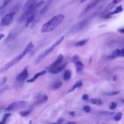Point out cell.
<instances>
[{
    "instance_id": "6da1fadb",
    "label": "cell",
    "mask_w": 124,
    "mask_h": 124,
    "mask_svg": "<svg viewBox=\"0 0 124 124\" xmlns=\"http://www.w3.org/2000/svg\"><path fill=\"white\" fill-rule=\"evenodd\" d=\"M34 46L32 42H30L27 45L25 46L24 49L17 56L14 57L13 59H12L9 62L7 63L6 64L3 65L0 68V73H2L5 72L8 69H9L11 67L14 65L15 64H16L18 62H19L21 59H22L25 55H26L28 53L31 51Z\"/></svg>"
},
{
    "instance_id": "7a4b0ae2",
    "label": "cell",
    "mask_w": 124,
    "mask_h": 124,
    "mask_svg": "<svg viewBox=\"0 0 124 124\" xmlns=\"http://www.w3.org/2000/svg\"><path fill=\"white\" fill-rule=\"evenodd\" d=\"M64 18V16L61 14L53 16L42 26L41 32L46 33L52 31L62 22Z\"/></svg>"
},
{
    "instance_id": "3957f363",
    "label": "cell",
    "mask_w": 124,
    "mask_h": 124,
    "mask_svg": "<svg viewBox=\"0 0 124 124\" xmlns=\"http://www.w3.org/2000/svg\"><path fill=\"white\" fill-rule=\"evenodd\" d=\"M45 3V1L44 0H41L30 5L25 9L23 10V12L19 17L18 21L19 22H21L26 20L29 16L33 13H37L39 8L41 7Z\"/></svg>"
},
{
    "instance_id": "277c9868",
    "label": "cell",
    "mask_w": 124,
    "mask_h": 124,
    "mask_svg": "<svg viewBox=\"0 0 124 124\" xmlns=\"http://www.w3.org/2000/svg\"><path fill=\"white\" fill-rule=\"evenodd\" d=\"M63 39L64 36H62L57 41H56L50 47H49L48 48L45 50L43 52H42L41 54H40L36 60V63H38L39 62H40L45 57H46L48 54L51 53L58 45L61 44Z\"/></svg>"
},
{
    "instance_id": "5b68a950",
    "label": "cell",
    "mask_w": 124,
    "mask_h": 124,
    "mask_svg": "<svg viewBox=\"0 0 124 124\" xmlns=\"http://www.w3.org/2000/svg\"><path fill=\"white\" fill-rule=\"evenodd\" d=\"M54 0H47V2L45 4V5L39 10L38 11L36 14L35 18L33 21V22L31 23V28H33L35 27L36 24L38 23V22L40 21V19L41 18L43 15L45 13V12L47 11V10L49 7L50 5L52 3Z\"/></svg>"
},
{
    "instance_id": "8992f818",
    "label": "cell",
    "mask_w": 124,
    "mask_h": 124,
    "mask_svg": "<svg viewBox=\"0 0 124 124\" xmlns=\"http://www.w3.org/2000/svg\"><path fill=\"white\" fill-rule=\"evenodd\" d=\"M15 14V11H12L3 16L0 22V26L5 27L10 25L13 21Z\"/></svg>"
},
{
    "instance_id": "52a82bcc",
    "label": "cell",
    "mask_w": 124,
    "mask_h": 124,
    "mask_svg": "<svg viewBox=\"0 0 124 124\" xmlns=\"http://www.w3.org/2000/svg\"><path fill=\"white\" fill-rule=\"evenodd\" d=\"M90 19L89 18H87L81 20L80 22L73 26L69 31V33H75L80 31L87 25L90 21Z\"/></svg>"
},
{
    "instance_id": "ba28073f",
    "label": "cell",
    "mask_w": 124,
    "mask_h": 124,
    "mask_svg": "<svg viewBox=\"0 0 124 124\" xmlns=\"http://www.w3.org/2000/svg\"><path fill=\"white\" fill-rule=\"evenodd\" d=\"M26 104V102L23 100H17L10 104L4 110L5 111H10L15 109L24 107Z\"/></svg>"
},
{
    "instance_id": "9c48e42d",
    "label": "cell",
    "mask_w": 124,
    "mask_h": 124,
    "mask_svg": "<svg viewBox=\"0 0 124 124\" xmlns=\"http://www.w3.org/2000/svg\"><path fill=\"white\" fill-rule=\"evenodd\" d=\"M123 0H112L110 2H109L108 5L105 7V8L103 10V11L101 12L100 14L101 16H106L107 14H108V13L115 6Z\"/></svg>"
},
{
    "instance_id": "30bf717a",
    "label": "cell",
    "mask_w": 124,
    "mask_h": 124,
    "mask_svg": "<svg viewBox=\"0 0 124 124\" xmlns=\"http://www.w3.org/2000/svg\"><path fill=\"white\" fill-rule=\"evenodd\" d=\"M28 68V66H26L23 69V70L16 76V80L18 82H23L28 78L29 76Z\"/></svg>"
},
{
    "instance_id": "8fae6325",
    "label": "cell",
    "mask_w": 124,
    "mask_h": 124,
    "mask_svg": "<svg viewBox=\"0 0 124 124\" xmlns=\"http://www.w3.org/2000/svg\"><path fill=\"white\" fill-rule=\"evenodd\" d=\"M103 0H94V1H93V2H92L91 3H90L89 4H88L84 9V11H83V12L82 13V14L80 15V16H82L83 15L85 14L86 13H87L88 11H89L90 10H91V9H92L94 7H95L100 2H101V1H102Z\"/></svg>"
},
{
    "instance_id": "7c38bea8",
    "label": "cell",
    "mask_w": 124,
    "mask_h": 124,
    "mask_svg": "<svg viewBox=\"0 0 124 124\" xmlns=\"http://www.w3.org/2000/svg\"><path fill=\"white\" fill-rule=\"evenodd\" d=\"M67 63H65L62 65H61L60 66H56L54 68H49L48 69V72L51 74H56L59 73L60 72H61L66 66Z\"/></svg>"
},
{
    "instance_id": "4fadbf2b",
    "label": "cell",
    "mask_w": 124,
    "mask_h": 124,
    "mask_svg": "<svg viewBox=\"0 0 124 124\" xmlns=\"http://www.w3.org/2000/svg\"><path fill=\"white\" fill-rule=\"evenodd\" d=\"M63 59V55L61 54H59L58 58H57V59L49 66V68H54L56 66H58V65L59 64H60V63H61L62 62Z\"/></svg>"
},
{
    "instance_id": "5bb4252c",
    "label": "cell",
    "mask_w": 124,
    "mask_h": 124,
    "mask_svg": "<svg viewBox=\"0 0 124 124\" xmlns=\"http://www.w3.org/2000/svg\"><path fill=\"white\" fill-rule=\"evenodd\" d=\"M46 71L43 70V71H40V72H39L36 73V74H35V75L33 76V77L27 80V82H28V83H32V82H34L39 77L45 75V74L46 73Z\"/></svg>"
},
{
    "instance_id": "9a60e30c",
    "label": "cell",
    "mask_w": 124,
    "mask_h": 124,
    "mask_svg": "<svg viewBox=\"0 0 124 124\" xmlns=\"http://www.w3.org/2000/svg\"><path fill=\"white\" fill-rule=\"evenodd\" d=\"M36 13H33L31 15L29 16L26 19V23H25V27H27L30 24L32 23L35 18V15Z\"/></svg>"
},
{
    "instance_id": "2e32d148",
    "label": "cell",
    "mask_w": 124,
    "mask_h": 124,
    "mask_svg": "<svg viewBox=\"0 0 124 124\" xmlns=\"http://www.w3.org/2000/svg\"><path fill=\"white\" fill-rule=\"evenodd\" d=\"M123 10V7H122L121 5L118 6H117V7L116 8V9H115L114 11H113V12H111V13H108V14H107L106 16H104V17H107L108 16H111V15L118 14V13H119L122 12Z\"/></svg>"
},
{
    "instance_id": "e0dca14e",
    "label": "cell",
    "mask_w": 124,
    "mask_h": 124,
    "mask_svg": "<svg viewBox=\"0 0 124 124\" xmlns=\"http://www.w3.org/2000/svg\"><path fill=\"white\" fill-rule=\"evenodd\" d=\"M75 64L76 66V71L77 73H80L83 71L84 65L81 62L78 61L75 63Z\"/></svg>"
},
{
    "instance_id": "ac0fdd59",
    "label": "cell",
    "mask_w": 124,
    "mask_h": 124,
    "mask_svg": "<svg viewBox=\"0 0 124 124\" xmlns=\"http://www.w3.org/2000/svg\"><path fill=\"white\" fill-rule=\"evenodd\" d=\"M71 71L68 69L65 70L64 72V74L63 76V79L65 81L68 80L71 78Z\"/></svg>"
},
{
    "instance_id": "d6986e66",
    "label": "cell",
    "mask_w": 124,
    "mask_h": 124,
    "mask_svg": "<svg viewBox=\"0 0 124 124\" xmlns=\"http://www.w3.org/2000/svg\"><path fill=\"white\" fill-rule=\"evenodd\" d=\"M89 38H85L84 39L81 40V41L77 42L75 46H78V47H80V46H85L89 41Z\"/></svg>"
},
{
    "instance_id": "ffe728a7",
    "label": "cell",
    "mask_w": 124,
    "mask_h": 124,
    "mask_svg": "<svg viewBox=\"0 0 124 124\" xmlns=\"http://www.w3.org/2000/svg\"><path fill=\"white\" fill-rule=\"evenodd\" d=\"M62 85V81H57L55 82L52 85V89L53 90H57L60 89Z\"/></svg>"
},
{
    "instance_id": "44dd1931",
    "label": "cell",
    "mask_w": 124,
    "mask_h": 124,
    "mask_svg": "<svg viewBox=\"0 0 124 124\" xmlns=\"http://www.w3.org/2000/svg\"><path fill=\"white\" fill-rule=\"evenodd\" d=\"M11 115V113H5L3 115L1 120L0 121V124H5L7 121V120Z\"/></svg>"
},
{
    "instance_id": "7402d4cb",
    "label": "cell",
    "mask_w": 124,
    "mask_h": 124,
    "mask_svg": "<svg viewBox=\"0 0 124 124\" xmlns=\"http://www.w3.org/2000/svg\"><path fill=\"white\" fill-rule=\"evenodd\" d=\"M91 101L93 104H94L97 106H101L103 104V102L100 99L93 98L91 99Z\"/></svg>"
},
{
    "instance_id": "603a6c76",
    "label": "cell",
    "mask_w": 124,
    "mask_h": 124,
    "mask_svg": "<svg viewBox=\"0 0 124 124\" xmlns=\"http://www.w3.org/2000/svg\"><path fill=\"white\" fill-rule=\"evenodd\" d=\"M37 0H27V1L26 2V3H25L24 6H23V10L25 9L26 8H27L28 6H29L30 5L35 3L37 2Z\"/></svg>"
},
{
    "instance_id": "cb8c5ba5",
    "label": "cell",
    "mask_w": 124,
    "mask_h": 124,
    "mask_svg": "<svg viewBox=\"0 0 124 124\" xmlns=\"http://www.w3.org/2000/svg\"><path fill=\"white\" fill-rule=\"evenodd\" d=\"M120 90L115 91H111V92H109L105 93L104 94H106V95H108V96L115 95H117V94H119L120 93Z\"/></svg>"
},
{
    "instance_id": "d4e9b609",
    "label": "cell",
    "mask_w": 124,
    "mask_h": 124,
    "mask_svg": "<svg viewBox=\"0 0 124 124\" xmlns=\"http://www.w3.org/2000/svg\"><path fill=\"white\" fill-rule=\"evenodd\" d=\"M31 110H25V111H22L19 112V114L22 117H26L28 116L29 114L31 113Z\"/></svg>"
},
{
    "instance_id": "484cf974",
    "label": "cell",
    "mask_w": 124,
    "mask_h": 124,
    "mask_svg": "<svg viewBox=\"0 0 124 124\" xmlns=\"http://www.w3.org/2000/svg\"><path fill=\"white\" fill-rule=\"evenodd\" d=\"M122 116H123L122 113L119 112L114 117V119L115 121H119L121 119Z\"/></svg>"
},
{
    "instance_id": "4316f807",
    "label": "cell",
    "mask_w": 124,
    "mask_h": 124,
    "mask_svg": "<svg viewBox=\"0 0 124 124\" xmlns=\"http://www.w3.org/2000/svg\"><path fill=\"white\" fill-rule=\"evenodd\" d=\"M13 0H3V3H2V5L1 6L0 9L4 8L5 7H6L8 4H9Z\"/></svg>"
},
{
    "instance_id": "83f0119b",
    "label": "cell",
    "mask_w": 124,
    "mask_h": 124,
    "mask_svg": "<svg viewBox=\"0 0 124 124\" xmlns=\"http://www.w3.org/2000/svg\"><path fill=\"white\" fill-rule=\"evenodd\" d=\"M117 104L116 102L112 101L111 102V104L109 108L111 110H113V109H114L117 107Z\"/></svg>"
},
{
    "instance_id": "f1b7e54d",
    "label": "cell",
    "mask_w": 124,
    "mask_h": 124,
    "mask_svg": "<svg viewBox=\"0 0 124 124\" xmlns=\"http://www.w3.org/2000/svg\"><path fill=\"white\" fill-rule=\"evenodd\" d=\"M100 114H104V115H111L112 114H115V112H109V111H102L100 112Z\"/></svg>"
},
{
    "instance_id": "f546056e",
    "label": "cell",
    "mask_w": 124,
    "mask_h": 124,
    "mask_svg": "<svg viewBox=\"0 0 124 124\" xmlns=\"http://www.w3.org/2000/svg\"><path fill=\"white\" fill-rule=\"evenodd\" d=\"M72 61L73 62L75 63L79 61V58L78 55H74L73 56L72 58Z\"/></svg>"
},
{
    "instance_id": "4dcf8cb0",
    "label": "cell",
    "mask_w": 124,
    "mask_h": 124,
    "mask_svg": "<svg viewBox=\"0 0 124 124\" xmlns=\"http://www.w3.org/2000/svg\"><path fill=\"white\" fill-rule=\"evenodd\" d=\"M76 84L77 85V88H79L82 86L83 82L81 80H78L76 83Z\"/></svg>"
},
{
    "instance_id": "1f68e13d",
    "label": "cell",
    "mask_w": 124,
    "mask_h": 124,
    "mask_svg": "<svg viewBox=\"0 0 124 124\" xmlns=\"http://www.w3.org/2000/svg\"><path fill=\"white\" fill-rule=\"evenodd\" d=\"M84 110L86 112H90L91 111V108L89 106H85L83 108Z\"/></svg>"
},
{
    "instance_id": "d6a6232c",
    "label": "cell",
    "mask_w": 124,
    "mask_h": 124,
    "mask_svg": "<svg viewBox=\"0 0 124 124\" xmlns=\"http://www.w3.org/2000/svg\"><path fill=\"white\" fill-rule=\"evenodd\" d=\"M63 122V119L62 118H60L58 119V121L55 123H53L52 124H62Z\"/></svg>"
},
{
    "instance_id": "836d02e7",
    "label": "cell",
    "mask_w": 124,
    "mask_h": 124,
    "mask_svg": "<svg viewBox=\"0 0 124 124\" xmlns=\"http://www.w3.org/2000/svg\"><path fill=\"white\" fill-rule=\"evenodd\" d=\"M77 88V85H76V83L73 86V87L69 90V91L67 92L68 93H70V92H73Z\"/></svg>"
},
{
    "instance_id": "e575fe53",
    "label": "cell",
    "mask_w": 124,
    "mask_h": 124,
    "mask_svg": "<svg viewBox=\"0 0 124 124\" xmlns=\"http://www.w3.org/2000/svg\"><path fill=\"white\" fill-rule=\"evenodd\" d=\"M82 98L84 100H88L89 99V95L87 94H83L82 97Z\"/></svg>"
},
{
    "instance_id": "d590c367",
    "label": "cell",
    "mask_w": 124,
    "mask_h": 124,
    "mask_svg": "<svg viewBox=\"0 0 124 124\" xmlns=\"http://www.w3.org/2000/svg\"><path fill=\"white\" fill-rule=\"evenodd\" d=\"M43 99L44 102H45L47 101V100H48V97H47V96L45 94V95L43 96Z\"/></svg>"
},
{
    "instance_id": "8d00e7d4",
    "label": "cell",
    "mask_w": 124,
    "mask_h": 124,
    "mask_svg": "<svg viewBox=\"0 0 124 124\" xmlns=\"http://www.w3.org/2000/svg\"><path fill=\"white\" fill-rule=\"evenodd\" d=\"M120 57H124V49H120Z\"/></svg>"
},
{
    "instance_id": "74e56055",
    "label": "cell",
    "mask_w": 124,
    "mask_h": 124,
    "mask_svg": "<svg viewBox=\"0 0 124 124\" xmlns=\"http://www.w3.org/2000/svg\"><path fill=\"white\" fill-rule=\"evenodd\" d=\"M68 114H69L70 116H72V117L75 116V115H76L75 112L74 111H69V112H68Z\"/></svg>"
},
{
    "instance_id": "f35d334b",
    "label": "cell",
    "mask_w": 124,
    "mask_h": 124,
    "mask_svg": "<svg viewBox=\"0 0 124 124\" xmlns=\"http://www.w3.org/2000/svg\"><path fill=\"white\" fill-rule=\"evenodd\" d=\"M7 77H4V78H3V79H2V80L1 83H2V84H4V83H5L6 82V81H7Z\"/></svg>"
},
{
    "instance_id": "ab89813d",
    "label": "cell",
    "mask_w": 124,
    "mask_h": 124,
    "mask_svg": "<svg viewBox=\"0 0 124 124\" xmlns=\"http://www.w3.org/2000/svg\"><path fill=\"white\" fill-rule=\"evenodd\" d=\"M118 31H119L120 32L124 34V28H121V29H118Z\"/></svg>"
},
{
    "instance_id": "60d3db41",
    "label": "cell",
    "mask_w": 124,
    "mask_h": 124,
    "mask_svg": "<svg viewBox=\"0 0 124 124\" xmlns=\"http://www.w3.org/2000/svg\"><path fill=\"white\" fill-rule=\"evenodd\" d=\"M65 124H77V123L75 122L71 121V122H69L66 123Z\"/></svg>"
},
{
    "instance_id": "b9f144b4",
    "label": "cell",
    "mask_w": 124,
    "mask_h": 124,
    "mask_svg": "<svg viewBox=\"0 0 124 124\" xmlns=\"http://www.w3.org/2000/svg\"><path fill=\"white\" fill-rule=\"evenodd\" d=\"M5 36L4 34L3 33H0V41Z\"/></svg>"
},
{
    "instance_id": "7bdbcfd3",
    "label": "cell",
    "mask_w": 124,
    "mask_h": 124,
    "mask_svg": "<svg viewBox=\"0 0 124 124\" xmlns=\"http://www.w3.org/2000/svg\"><path fill=\"white\" fill-rule=\"evenodd\" d=\"M116 77L115 76H114L113 77V80H116Z\"/></svg>"
},
{
    "instance_id": "ee69618b",
    "label": "cell",
    "mask_w": 124,
    "mask_h": 124,
    "mask_svg": "<svg viewBox=\"0 0 124 124\" xmlns=\"http://www.w3.org/2000/svg\"><path fill=\"white\" fill-rule=\"evenodd\" d=\"M86 0H80V3H83V2H85V1H86Z\"/></svg>"
},
{
    "instance_id": "f6af8a7d",
    "label": "cell",
    "mask_w": 124,
    "mask_h": 124,
    "mask_svg": "<svg viewBox=\"0 0 124 124\" xmlns=\"http://www.w3.org/2000/svg\"><path fill=\"white\" fill-rule=\"evenodd\" d=\"M29 124H32V122H31V120H30V121H29Z\"/></svg>"
},
{
    "instance_id": "bcb514c9",
    "label": "cell",
    "mask_w": 124,
    "mask_h": 124,
    "mask_svg": "<svg viewBox=\"0 0 124 124\" xmlns=\"http://www.w3.org/2000/svg\"><path fill=\"white\" fill-rule=\"evenodd\" d=\"M122 101L123 102H124V99H123V100H122Z\"/></svg>"
},
{
    "instance_id": "7dc6e473",
    "label": "cell",
    "mask_w": 124,
    "mask_h": 124,
    "mask_svg": "<svg viewBox=\"0 0 124 124\" xmlns=\"http://www.w3.org/2000/svg\"></svg>"
}]
</instances>
